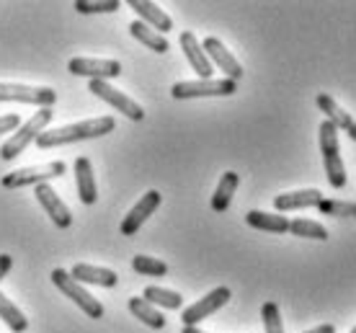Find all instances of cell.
Here are the masks:
<instances>
[{
    "mask_svg": "<svg viewBox=\"0 0 356 333\" xmlns=\"http://www.w3.org/2000/svg\"><path fill=\"white\" fill-rule=\"evenodd\" d=\"M114 117H96L86 119V122H75V124L60 127V129H49L36 137V147L39 150H49V147H60V145L83 143V140H93V137H104L114 132Z\"/></svg>",
    "mask_w": 356,
    "mask_h": 333,
    "instance_id": "cell-1",
    "label": "cell"
},
{
    "mask_svg": "<svg viewBox=\"0 0 356 333\" xmlns=\"http://www.w3.org/2000/svg\"><path fill=\"white\" fill-rule=\"evenodd\" d=\"M49 122H52V108H39L29 122H24V124L18 127L16 135L8 137L6 143L0 145V161H6V163L16 161L29 145L36 143V137L44 132V127L49 124Z\"/></svg>",
    "mask_w": 356,
    "mask_h": 333,
    "instance_id": "cell-2",
    "label": "cell"
},
{
    "mask_svg": "<svg viewBox=\"0 0 356 333\" xmlns=\"http://www.w3.org/2000/svg\"><path fill=\"white\" fill-rule=\"evenodd\" d=\"M67 165L63 161H52V163H42V165H29V168H18V171L6 173L0 184L3 189H24V186H39V184H47L52 179H63Z\"/></svg>",
    "mask_w": 356,
    "mask_h": 333,
    "instance_id": "cell-3",
    "label": "cell"
},
{
    "mask_svg": "<svg viewBox=\"0 0 356 333\" xmlns=\"http://www.w3.org/2000/svg\"><path fill=\"white\" fill-rule=\"evenodd\" d=\"M52 282H54V287L63 292L65 298H70L75 305L81 307L83 313L88 318H93V320H98V318H104V305L98 302L93 295H90L88 289L83 287L81 282H75L70 277V271H65V269H54L52 271Z\"/></svg>",
    "mask_w": 356,
    "mask_h": 333,
    "instance_id": "cell-4",
    "label": "cell"
},
{
    "mask_svg": "<svg viewBox=\"0 0 356 333\" xmlns=\"http://www.w3.org/2000/svg\"><path fill=\"white\" fill-rule=\"evenodd\" d=\"M238 90V83L220 78V81H181L170 88V96L176 101L186 99H209V96H232Z\"/></svg>",
    "mask_w": 356,
    "mask_h": 333,
    "instance_id": "cell-5",
    "label": "cell"
},
{
    "mask_svg": "<svg viewBox=\"0 0 356 333\" xmlns=\"http://www.w3.org/2000/svg\"><path fill=\"white\" fill-rule=\"evenodd\" d=\"M0 101H18V104H31L39 108H52L57 104V90L21 86V83H0Z\"/></svg>",
    "mask_w": 356,
    "mask_h": 333,
    "instance_id": "cell-6",
    "label": "cell"
},
{
    "mask_svg": "<svg viewBox=\"0 0 356 333\" xmlns=\"http://www.w3.org/2000/svg\"><path fill=\"white\" fill-rule=\"evenodd\" d=\"M88 90L93 96H98L101 101H106L108 106H114L116 111H122L127 119H132V122H143L145 119V108L132 101L127 93L122 90H116L114 86H108V81H90L88 83Z\"/></svg>",
    "mask_w": 356,
    "mask_h": 333,
    "instance_id": "cell-7",
    "label": "cell"
},
{
    "mask_svg": "<svg viewBox=\"0 0 356 333\" xmlns=\"http://www.w3.org/2000/svg\"><path fill=\"white\" fill-rule=\"evenodd\" d=\"M67 70L81 78L90 81H111L122 75V63L116 60H96V57H72L67 63Z\"/></svg>",
    "mask_w": 356,
    "mask_h": 333,
    "instance_id": "cell-8",
    "label": "cell"
},
{
    "mask_svg": "<svg viewBox=\"0 0 356 333\" xmlns=\"http://www.w3.org/2000/svg\"><path fill=\"white\" fill-rule=\"evenodd\" d=\"M230 298H232V292L227 287L212 289L207 298H202L199 302H194L191 307H186V310H184V316H181V320H184V325H199L202 320H207V318L212 316V313H217L222 305H227Z\"/></svg>",
    "mask_w": 356,
    "mask_h": 333,
    "instance_id": "cell-9",
    "label": "cell"
},
{
    "mask_svg": "<svg viewBox=\"0 0 356 333\" xmlns=\"http://www.w3.org/2000/svg\"><path fill=\"white\" fill-rule=\"evenodd\" d=\"M202 49L207 52L209 63L217 65V67L225 72V78H227V81L238 83L243 78V72H245V70H243V65L232 57V52L222 44V42H220V39H217V36H207L204 44H202Z\"/></svg>",
    "mask_w": 356,
    "mask_h": 333,
    "instance_id": "cell-10",
    "label": "cell"
},
{
    "mask_svg": "<svg viewBox=\"0 0 356 333\" xmlns=\"http://www.w3.org/2000/svg\"><path fill=\"white\" fill-rule=\"evenodd\" d=\"M34 194H36V202L42 204V209L49 215V220H52L60 230H67V227L72 225L70 209H67V204L60 199V194H57L49 184H39V186H34Z\"/></svg>",
    "mask_w": 356,
    "mask_h": 333,
    "instance_id": "cell-11",
    "label": "cell"
},
{
    "mask_svg": "<svg viewBox=\"0 0 356 333\" xmlns=\"http://www.w3.org/2000/svg\"><path fill=\"white\" fill-rule=\"evenodd\" d=\"M161 202H163L161 191H147V194H143V199H140V202L129 209V215L122 220V235L137 233V230L150 220L152 212L161 207Z\"/></svg>",
    "mask_w": 356,
    "mask_h": 333,
    "instance_id": "cell-12",
    "label": "cell"
},
{
    "mask_svg": "<svg viewBox=\"0 0 356 333\" xmlns=\"http://www.w3.org/2000/svg\"><path fill=\"white\" fill-rule=\"evenodd\" d=\"M181 49H184V54H186L191 70L199 75V81H212V72H214L212 63H209L207 52L202 49L199 39H196L191 31H184V34H181Z\"/></svg>",
    "mask_w": 356,
    "mask_h": 333,
    "instance_id": "cell-13",
    "label": "cell"
},
{
    "mask_svg": "<svg viewBox=\"0 0 356 333\" xmlns=\"http://www.w3.org/2000/svg\"><path fill=\"white\" fill-rule=\"evenodd\" d=\"M129 8L140 16V21H143V24H147L150 29H155L158 34L165 36L170 29H173V21H170V16L163 8H158L155 3H147V0H129Z\"/></svg>",
    "mask_w": 356,
    "mask_h": 333,
    "instance_id": "cell-14",
    "label": "cell"
},
{
    "mask_svg": "<svg viewBox=\"0 0 356 333\" xmlns=\"http://www.w3.org/2000/svg\"><path fill=\"white\" fill-rule=\"evenodd\" d=\"M323 202V194L318 189H302V191H286L274 199L276 212H292V209H307L318 207Z\"/></svg>",
    "mask_w": 356,
    "mask_h": 333,
    "instance_id": "cell-15",
    "label": "cell"
},
{
    "mask_svg": "<svg viewBox=\"0 0 356 333\" xmlns=\"http://www.w3.org/2000/svg\"><path fill=\"white\" fill-rule=\"evenodd\" d=\"M70 277L81 284H98V287H116V271L111 269H101V266H93V263H75L70 271Z\"/></svg>",
    "mask_w": 356,
    "mask_h": 333,
    "instance_id": "cell-16",
    "label": "cell"
},
{
    "mask_svg": "<svg viewBox=\"0 0 356 333\" xmlns=\"http://www.w3.org/2000/svg\"><path fill=\"white\" fill-rule=\"evenodd\" d=\"M75 184H78V197L83 204H96L98 199V186L93 179V165L88 158H78L75 161Z\"/></svg>",
    "mask_w": 356,
    "mask_h": 333,
    "instance_id": "cell-17",
    "label": "cell"
},
{
    "mask_svg": "<svg viewBox=\"0 0 356 333\" xmlns=\"http://www.w3.org/2000/svg\"><path fill=\"white\" fill-rule=\"evenodd\" d=\"M245 222L256 230H266V233H289V220L284 215H271V212H261V209H250L245 215Z\"/></svg>",
    "mask_w": 356,
    "mask_h": 333,
    "instance_id": "cell-18",
    "label": "cell"
},
{
    "mask_svg": "<svg viewBox=\"0 0 356 333\" xmlns=\"http://www.w3.org/2000/svg\"><path fill=\"white\" fill-rule=\"evenodd\" d=\"M129 34L137 39V42H143L147 49H152V52H158V54H165L170 49V44H168V39L163 34H158L155 29H150L147 24H143L140 18L137 21H132L129 24Z\"/></svg>",
    "mask_w": 356,
    "mask_h": 333,
    "instance_id": "cell-19",
    "label": "cell"
},
{
    "mask_svg": "<svg viewBox=\"0 0 356 333\" xmlns=\"http://www.w3.org/2000/svg\"><path fill=\"white\" fill-rule=\"evenodd\" d=\"M238 184H241V176H238L235 171H227L222 179H220V184H217V189H214V194H212L214 212H227V209H230Z\"/></svg>",
    "mask_w": 356,
    "mask_h": 333,
    "instance_id": "cell-20",
    "label": "cell"
},
{
    "mask_svg": "<svg viewBox=\"0 0 356 333\" xmlns=\"http://www.w3.org/2000/svg\"><path fill=\"white\" fill-rule=\"evenodd\" d=\"M129 313H132L134 318H140L145 325L155 328V331L165 328V318H163V313L155 305H150L145 298H129Z\"/></svg>",
    "mask_w": 356,
    "mask_h": 333,
    "instance_id": "cell-21",
    "label": "cell"
},
{
    "mask_svg": "<svg viewBox=\"0 0 356 333\" xmlns=\"http://www.w3.org/2000/svg\"><path fill=\"white\" fill-rule=\"evenodd\" d=\"M0 320L8 325L13 333H24L29 328L26 316H24V313L18 310L16 302H10V300L3 295V292H0Z\"/></svg>",
    "mask_w": 356,
    "mask_h": 333,
    "instance_id": "cell-22",
    "label": "cell"
},
{
    "mask_svg": "<svg viewBox=\"0 0 356 333\" xmlns=\"http://www.w3.org/2000/svg\"><path fill=\"white\" fill-rule=\"evenodd\" d=\"M318 108H321L323 114H325V119H328V122H333L339 129H348V127L354 124L351 114H348V111H343L336 101L330 99L328 93H321V96H318Z\"/></svg>",
    "mask_w": 356,
    "mask_h": 333,
    "instance_id": "cell-23",
    "label": "cell"
},
{
    "mask_svg": "<svg viewBox=\"0 0 356 333\" xmlns=\"http://www.w3.org/2000/svg\"><path fill=\"white\" fill-rule=\"evenodd\" d=\"M143 298L150 302V305L165 307V310H178L184 305V298L173 292V289H163V287H145Z\"/></svg>",
    "mask_w": 356,
    "mask_h": 333,
    "instance_id": "cell-24",
    "label": "cell"
},
{
    "mask_svg": "<svg viewBox=\"0 0 356 333\" xmlns=\"http://www.w3.org/2000/svg\"><path fill=\"white\" fill-rule=\"evenodd\" d=\"M132 269L143 277H165L168 274V263L161 259H152V256H134Z\"/></svg>",
    "mask_w": 356,
    "mask_h": 333,
    "instance_id": "cell-25",
    "label": "cell"
},
{
    "mask_svg": "<svg viewBox=\"0 0 356 333\" xmlns=\"http://www.w3.org/2000/svg\"><path fill=\"white\" fill-rule=\"evenodd\" d=\"M289 233L300 235V238H312V241H328V230L321 222H312V220H292Z\"/></svg>",
    "mask_w": 356,
    "mask_h": 333,
    "instance_id": "cell-26",
    "label": "cell"
},
{
    "mask_svg": "<svg viewBox=\"0 0 356 333\" xmlns=\"http://www.w3.org/2000/svg\"><path fill=\"white\" fill-rule=\"evenodd\" d=\"M318 143H321L323 158L325 155H339V127L325 119L321 124V132H318Z\"/></svg>",
    "mask_w": 356,
    "mask_h": 333,
    "instance_id": "cell-27",
    "label": "cell"
},
{
    "mask_svg": "<svg viewBox=\"0 0 356 333\" xmlns=\"http://www.w3.org/2000/svg\"><path fill=\"white\" fill-rule=\"evenodd\" d=\"M323 165H325L330 186H333V189H343V186H346V168H343L341 153L339 155H325V158H323Z\"/></svg>",
    "mask_w": 356,
    "mask_h": 333,
    "instance_id": "cell-28",
    "label": "cell"
},
{
    "mask_svg": "<svg viewBox=\"0 0 356 333\" xmlns=\"http://www.w3.org/2000/svg\"><path fill=\"white\" fill-rule=\"evenodd\" d=\"M321 215L330 217H356V202H339V199H323L321 204Z\"/></svg>",
    "mask_w": 356,
    "mask_h": 333,
    "instance_id": "cell-29",
    "label": "cell"
},
{
    "mask_svg": "<svg viewBox=\"0 0 356 333\" xmlns=\"http://www.w3.org/2000/svg\"><path fill=\"white\" fill-rule=\"evenodd\" d=\"M122 8L119 0H78L75 10L78 13H114Z\"/></svg>",
    "mask_w": 356,
    "mask_h": 333,
    "instance_id": "cell-30",
    "label": "cell"
},
{
    "mask_svg": "<svg viewBox=\"0 0 356 333\" xmlns=\"http://www.w3.org/2000/svg\"><path fill=\"white\" fill-rule=\"evenodd\" d=\"M261 318H264L266 333H284V323H282V316H279V305H276V302H264Z\"/></svg>",
    "mask_w": 356,
    "mask_h": 333,
    "instance_id": "cell-31",
    "label": "cell"
},
{
    "mask_svg": "<svg viewBox=\"0 0 356 333\" xmlns=\"http://www.w3.org/2000/svg\"><path fill=\"white\" fill-rule=\"evenodd\" d=\"M18 127H21L18 114H6V117H0V135H6V132H16Z\"/></svg>",
    "mask_w": 356,
    "mask_h": 333,
    "instance_id": "cell-32",
    "label": "cell"
},
{
    "mask_svg": "<svg viewBox=\"0 0 356 333\" xmlns=\"http://www.w3.org/2000/svg\"><path fill=\"white\" fill-rule=\"evenodd\" d=\"M10 266H13V259H10L8 253H0V282L6 279V274L10 271Z\"/></svg>",
    "mask_w": 356,
    "mask_h": 333,
    "instance_id": "cell-33",
    "label": "cell"
},
{
    "mask_svg": "<svg viewBox=\"0 0 356 333\" xmlns=\"http://www.w3.org/2000/svg\"><path fill=\"white\" fill-rule=\"evenodd\" d=\"M305 333H336V325L333 323H323L318 328H312V331H305Z\"/></svg>",
    "mask_w": 356,
    "mask_h": 333,
    "instance_id": "cell-34",
    "label": "cell"
},
{
    "mask_svg": "<svg viewBox=\"0 0 356 333\" xmlns=\"http://www.w3.org/2000/svg\"><path fill=\"white\" fill-rule=\"evenodd\" d=\"M181 333H207V331H202L199 325H184V331Z\"/></svg>",
    "mask_w": 356,
    "mask_h": 333,
    "instance_id": "cell-35",
    "label": "cell"
},
{
    "mask_svg": "<svg viewBox=\"0 0 356 333\" xmlns=\"http://www.w3.org/2000/svg\"><path fill=\"white\" fill-rule=\"evenodd\" d=\"M346 132H348V135H351V140H354V143H356V122H354V124H351V127H348Z\"/></svg>",
    "mask_w": 356,
    "mask_h": 333,
    "instance_id": "cell-36",
    "label": "cell"
},
{
    "mask_svg": "<svg viewBox=\"0 0 356 333\" xmlns=\"http://www.w3.org/2000/svg\"><path fill=\"white\" fill-rule=\"evenodd\" d=\"M351 333H356V325H354V328H351Z\"/></svg>",
    "mask_w": 356,
    "mask_h": 333,
    "instance_id": "cell-37",
    "label": "cell"
}]
</instances>
